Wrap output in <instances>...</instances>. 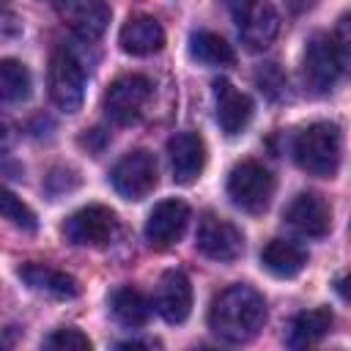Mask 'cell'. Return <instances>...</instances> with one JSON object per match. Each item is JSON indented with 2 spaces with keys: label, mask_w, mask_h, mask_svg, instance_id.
Returning a JSON list of instances; mask_svg holds the SVG:
<instances>
[{
  "label": "cell",
  "mask_w": 351,
  "mask_h": 351,
  "mask_svg": "<svg viewBox=\"0 0 351 351\" xmlns=\"http://www.w3.org/2000/svg\"><path fill=\"white\" fill-rule=\"evenodd\" d=\"M0 206H3V219H5L8 225H14V228L22 230V233H33V230H36V214H33L11 189L3 192Z\"/></svg>",
  "instance_id": "obj_24"
},
{
  "label": "cell",
  "mask_w": 351,
  "mask_h": 351,
  "mask_svg": "<svg viewBox=\"0 0 351 351\" xmlns=\"http://www.w3.org/2000/svg\"><path fill=\"white\" fill-rule=\"evenodd\" d=\"M118 44H121V49H123L126 55H137V58L154 55V52H159L162 44H165V30H162V25H159L154 16L137 14V16H129L126 25L121 27Z\"/></svg>",
  "instance_id": "obj_17"
},
{
  "label": "cell",
  "mask_w": 351,
  "mask_h": 351,
  "mask_svg": "<svg viewBox=\"0 0 351 351\" xmlns=\"http://www.w3.org/2000/svg\"><path fill=\"white\" fill-rule=\"evenodd\" d=\"M189 55L206 66H230L236 60L233 47L219 33L211 30H195L189 36Z\"/></svg>",
  "instance_id": "obj_22"
},
{
  "label": "cell",
  "mask_w": 351,
  "mask_h": 351,
  "mask_svg": "<svg viewBox=\"0 0 351 351\" xmlns=\"http://www.w3.org/2000/svg\"><path fill=\"white\" fill-rule=\"evenodd\" d=\"M19 277L25 280L27 288H33L36 293L52 296V299H74V296H80V282L71 274H66V271H60V269H55L49 263H25L19 269Z\"/></svg>",
  "instance_id": "obj_18"
},
{
  "label": "cell",
  "mask_w": 351,
  "mask_h": 351,
  "mask_svg": "<svg viewBox=\"0 0 351 351\" xmlns=\"http://www.w3.org/2000/svg\"><path fill=\"white\" fill-rule=\"evenodd\" d=\"M214 110H217V123L228 137L241 134L250 121H252V101L247 93L233 88L228 80L214 82Z\"/></svg>",
  "instance_id": "obj_15"
},
{
  "label": "cell",
  "mask_w": 351,
  "mask_h": 351,
  "mask_svg": "<svg viewBox=\"0 0 351 351\" xmlns=\"http://www.w3.org/2000/svg\"><path fill=\"white\" fill-rule=\"evenodd\" d=\"M230 16L247 49H266L280 33V14L269 0H230Z\"/></svg>",
  "instance_id": "obj_4"
},
{
  "label": "cell",
  "mask_w": 351,
  "mask_h": 351,
  "mask_svg": "<svg viewBox=\"0 0 351 351\" xmlns=\"http://www.w3.org/2000/svg\"><path fill=\"white\" fill-rule=\"evenodd\" d=\"M58 16L82 41H96L110 22V5L104 0H47Z\"/></svg>",
  "instance_id": "obj_11"
},
{
  "label": "cell",
  "mask_w": 351,
  "mask_h": 351,
  "mask_svg": "<svg viewBox=\"0 0 351 351\" xmlns=\"http://www.w3.org/2000/svg\"><path fill=\"white\" fill-rule=\"evenodd\" d=\"M47 82H49V96L58 110L63 112H77L85 96V71L80 60L69 49H55L49 58L47 69Z\"/></svg>",
  "instance_id": "obj_5"
},
{
  "label": "cell",
  "mask_w": 351,
  "mask_h": 351,
  "mask_svg": "<svg viewBox=\"0 0 351 351\" xmlns=\"http://www.w3.org/2000/svg\"><path fill=\"white\" fill-rule=\"evenodd\" d=\"M167 159L176 184H192L206 167V143L195 132H178L167 140Z\"/></svg>",
  "instance_id": "obj_14"
},
{
  "label": "cell",
  "mask_w": 351,
  "mask_h": 351,
  "mask_svg": "<svg viewBox=\"0 0 351 351\" xmlns=\"http://www.w3.org/2000/svg\"><path fill=\"white\" fill-rule=\"evenodd\" d=\"M332 44H335V55L340 63V71L351 74V14H343L335 25L332 33Z\"/></svg>",
  "instance_id": "obj_25"
},
{
  "label": "cell",
  "mask_w": 351,
  "mask_h": 351,
  "mask_svg": "<svg viewBox=\"0 0 351 351\" xmlns=\"http://www.w3.org/2000/svg\"><path fill=\"white\" fill-rule=\"evenodd\" d=\"M261 266L274 277H296L307 266V252L288 239H271L261 250Z\"/></svg>",
  "instance_id": "obj_19"
},
{
  "label": "cell",
  "mask_w": 351,
  "mask_h": 351,
  "mask_svg": "<svg viewBox=\"0 0 351 351\" xmlns=\"http://www.w3.org/2000/svg\"><path fill=\"white\" fill-rule=\"evenodd\" d=\"M335 291H337V293H340L346 302H351V271L335 280Z\"/></svg>",
  "instance_id": "obj_28"
},
{
  "label": "cell",
  "mask_w": 351,
  "mask_h": 351,
  "mask_svg": "<svg viewBox=\"0 0 351 351\" xmlns=\"http://www.w3.org/2000/svg\"><path fill=\"white\" fill-rule=\"evenodd\" d=\"M340 74V63L335 55V44L332 36L326 33H313L304 52H302V80L304 88L315 96H324L332 90V85L337 82Z\"/></svg>",
  "instance_id": "obj_7"
},
{
  "label": "cell",
  "mask_w": 351,
  "mask_h": 351,
  "mask_svg": "<svg viewBox=\"0 0 351 351\" xmlns=\"http://www.w3.org/2000/svg\"><path fill=\"white\" fill-rule=\"evenodd\" d=\"M285 219L293 230H299L307 239H321L332 228V211H329L326 200L313 192L296 195L285 208Z\"/></svg>",
  "instance_id": "obj_16"
},
{
  "label": "cell",
  "mask_w": 351,
  "mask_h": 351,
  "mask_svg": "<svg viewBox=\"0 0 351 351\" xmlns=\"http://www.w3.org/2000/svg\"><path fill=\"white\" fill-rule=\"evenodd\" d=\"M195 247L211 258V261H219V263H233L241 252H244V236L241 230L225 219V217H217V214H203L200 222H197V233H195Z\"/></svg>",
  "instance_id": "obj_8"
},
{
  "label": "cell",
  "mask_w": 351,
  "mask_h": 351,
  "mask_svg": "<svg viewBox=\"0 0 351 351\" xmlns=\"http://www.w3.org/2000/svg\"><path fill=\"white\" fill-rule=\"evenodd\" d=\"M148 99H151V80L143 74H123L112 80L104 93V115L118 126H129L143 115Z\"/></svg>",
  "instance_id": "obj_6"
},
{
  "label": "cell",
  "mask_w": 351,
  "mask_h": 351,
  "mask_svg": "<svg viewBox=\"0 0 351 351\" xmlns=\"http://www.w3.org/2000/svg\"><path fill=\"white\" fill-rule=\"evenodd\" d=\"M189 225V206L184 200H162L154 206L145 222V239L154 250L173 247Z\"/></svg>",
  "instance_id": "obj_12"
},
{
  "label": "cell",
  "mask_w": 351,
  "mask_h": 351,
  "mask_svg": "<svg viewBox=\"0 0 351 351\" xmlns=\"http://www.w3.org/2000/svg\"><path fill=\"white\" fill-rule=\"evenodd\" d=\"M266 324L263 296L244 282L228 285L219 291L208 310L211 332L225 343H250Z\"/></svg>",
  "instance_id": "obj_1"
},
{
  "label": "cell",
  "mask_w": 351,
  "mask_h": 351,
  "mask_svg": "<svg viewBox=\"0 0 351 351\" xmlns=\"http://www.w3.org/2000/svg\"><path fill=\"white\" fill-rule=\"evenodd\" d=\"M329 329H332V313H329L326 307L304 310V313L293 315V321H291V326H288V346H291V348L315 346Z\"/></svg>",
  "instance_id": "obj_20"
},
{
  "label": "cell",
  "mask_w": 351,
  "mask_h": 351,
  "mask_svg": "<svg viewBox=\"0 0 351 351\" xmlns=\"http://www.w3.org/2000/svg\"><path fill=\"white\" fill-rule=\"evenodd\" d=\"M110 181L121 197L143 200L156 186V162L148 151H129L115 162Z\"/></svg>",
  "instance_id": "obj_10"
},
{
  "label": "cell",
  "mask_w": 351,
  "mask_h": 351,
  "mask_svg": "<svg viewBox=\"0 0 351 351\" xmlns=\"http://www.w3.org/2000/svg\"><path fill=\"white\" fill-rule=\"evenodd\" d=\"M154 307L167 324H184L192 313V285L184 271L170 269L159 277L156 293H154Z\"/></svg>",
  "instance_id": "obj_13"
},
{
  "label": "cell",
  "mask_w": 351,
  "mask_h": 351,
  "mask_svg": "<svg viewBox=\"0 0 351 351\" xmlns=\"http://www.w3.org/2000/svg\"><path fill=\"white\" fill-rule=\"evenodd\" d=\"M255 82H258V88L263 90V96H269V99H282V96H285V88H288L285 74L277 69V63L261 66V69L255 71Z\"/></svg>",
  "instance_id": "obj_26"
},
{
  "label": "cell",
  "mask_w": 351,
  "mask_h": 351,
  "mask_svg": "<svg viewBox=\"0 0 351 351\" xmlns=\"http://www.w3.org/2000/svg\"><path fill=\"white\" fill-rule=\"evenodd\" d=\"M110 310L112 315L118 318V324L129 326V329H137V326H145L148 324V315H151V304L148 299L132 288V285H123L118 291H112L110 296Z\"/></svg>",
  "instance_id": "obj_21"
},
{
  "label": "cell",
  "mask_w": 351,
  "mask_h": 351,
  "mask_svg": "<svg viewBox=\"0 0 351 351\" xmlns=\"http://www.w3.org/2000/svg\"><path fill=\"white\" fill-rule=\"evenodd\" d=\"M291 151H293L296 165L304 173L315 178H332L340 167V151H343L340 126L329 121H315L293 137Z\"/></svg>",
  "instance_id": "obj_2"
},
{
  "label": "cell",
  "mask_w": 351,
  "mask_h": 351,
  "mask_svg": "<svg viewBox=\"0 0 351 351\" xmlns=\"http://www.w3.org/2000/svg\"><path fill=\"white\" fill-rule=\"evenodd\" d=\"M118 233V217L107 206L90 203L77 208L66 222H63V236L71 244L82 247H101Z\"/></svg>",
  "instance_id": "obj_9"
},
{
  "label": "cell",
  "mask_w": 351,
  "mask_h": 351,
  "mask_svg": "<svg viewBox=\"0 0 351 351\" xmlns=\"http://www.w3.org/2000/svg\"><path fill=\"white\" fill-rule=\"evenodd\" d=\"M44 348H55V351H90V340L80 329H55L44 340Z\"/></svg>",
  "instance_id": "obj_27"
},
{
  "label": "cell",
  "mask_w": 351,
  "mask_h": 351,
  "mask_svg": "<svg viewBox=\"0 0 351 351\" xmlns=\"http://www.w3.org/2000/svg\"><path fill=\"white\" fill-rule=\"evenodd\" d=\"M30 88H33L30 71L19 60H14V58L0 60V96H3V101H8V104L25 101L30 96Z\"/></svg>",
  "instance_id": "obj_23"
},
{
  "label": "cell",
  "mask_w": 351,
  "mask_h": 351,
  "mask_svg": "<svg viewBox=\"0 0 351 351\" xmlns=\"http://www.w3.org/2000/svg\"><path fill=\"white\" fill-rule=\"evenodd\" d=\"M271 195H274V178L261 162L244 159L230 170L228 197L236 208H241L247 214H261L269 208Z\"/></svg>",
  "instance_id": "obj_3"
}]
</instances>
